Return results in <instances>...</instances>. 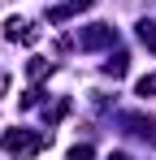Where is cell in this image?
<instances>
[{
	"label": "cell",
	"mask_w": 156,
	"mask_h": 160,
	"mask_svg": "<svg viewBox=\"0 0 156 160\" xmlns=\"http://www.w3.org/2000/svg\"><path fill=\"white\" fill-rule=\"evenodd\" d=\"M4 39H13V43H35L39 30H35L30 18H9V22H4Z\"/></svg>",
	"instance_id": "cell-3"
},
{
	"label": "cell",
	"mask_w": 156,
	"mask_h": 160,
	"mask_svg": "<svg viewBox=\"0 0 156 160\" xmlns=\"http://www.w3.org/2000/svg\"><path fill=\"white\" fill-rule=\"evenodd\" d=\"M65 112H70V100H56V104L48 108V121H61V117H65Z\"/></svg>",
	"instance_id": "cell-10"
},
{
	"label": "cell",
	"mask_w": 156,
	"mask_h": 160,
	"mask_svg": "<svg viewBox=\"0 0 156 160\" xmlns=\"http://www.w3.org/2000/svg\"><path fill=\"white\" fill-rule=\"evenodd\" d=\"M134 91H139L143 100H148V95H156V74H148V78H139V87H134Z\"/></svg>",
	"instance_id": "cell-9"
},
{
	"label": "cell",
	"mask_w": 156,
	"mask_h": 160,
	"mask_svg": "<svg viewBox=\"0 0 156 160\" xmlns=\"http://www.w3.org/2000/svg\"><path fill=\"white\" fill-rule=\"evenodd\" d=\"M108 160H130V156H126V152H113V156H108Z\"/></svg>",
	"instance_id": "cell-13"
},
{
	"label": "cell",
	"mask_w": 156,
	"mask_h": 160,
	"mask_svg": "<svg viewBox=\"0 0 156 160\" xmlns=\"http://www.w3.org/2000/svg\"><path fill=\"white\" fill-rule=\"evenodd\" d=\"M126 126H130L134 134H139V138H148V143H156V117H130Z\"/></svg>",
	"instance_id": "cell-5"
},
{
	"label": "cell",
	"mask_w": 156,
	"mask_h": 160,
	"mask_svg": "<svg viewBox=\"0 0 156 160\" xmlns=\"http://www.w3.org/2000/svg\"><path fill=\"white\" fill-rule=\"evenodd\" d=\"M39 147H48V130H22V126H13V130L0 134V152H13V156H35Z\"/></svg>",
	"instance_id": "cell-1"
},
{
	"label": "cell",
	"mask_w": 156,
	"mask_h": 160,
	"mask_svg": "<svg viewBox=\"0 0 156 160\" xmlns=\"http://www.w3.org/2000/svg\"><path fill=\"white\" fill-rule=\"evenodd\" d=\"M65 160H91V147H87V143H78V147H74Z\"/></svg>",
	"instance_id": "cell-11"
},
{
	"label": "cell",
	"mask_w": 156,
	"mask_h": 160,
	"mask_svg": "<svg viewBox=\"0 0 156 160\" xmlns=\"http://www.w3.org/2000/svg\"><path fill=\"white\" fill-rule=\"evenodd\" d=\"M26 74H30V78H48L52 65H48V61H30V65H26Z\"/></svg>",
	"instance_id": "cell-8"
},
{
	"label": "cell",
	"mask_w": 156,
	"mask_h": 160,
	"mask_svg": "<svg viewBox=\"0 0 156 160\" xmlns=\"http://www.w3.org/2000/svg\"><path fill=\"white\" fill-rule=\"evenodd\" d=\"M0 95H9V74H0Z\"/></svg>",
	"instance_id": "cell-12"
},
{
	"label": "cell",
	"mask_w": 156,
	"mask_h": 160,
	"mask_svg": "<svg viewBox=\"0 0 156 160\" xmlns=\"http://www.w3.org/2000/svg\"><path fill=\"white\" fill-rule=\"evenodd\" d=\"M108 43H117V26H108V22H96L78 35V48H108Z\"/></svg>",
	"instance_id": "cell-2"
},
{
	"label": "cell",
	"mask_w": 156,
	"mask_h": 160,
	"mask_svg": "<svg viewBox=\"0 0 156 160\" xmlns=\"http://www.w3.org/2000/svg\"><path fill=\"white\" fill-rule=\"evenodd\" d=\"M126 69H130V56L126 52H117V56L104 61V74H108V78H126Z\"/></svg>",
	"instance_id": "cell-6"
},
{
	"label": "cell",
	"mask_w": 156,
	"mask_h": 160,
	"mask_svg": "<svg viewBox=\"0 0 156 160\" xmlns=\"http://www.w3.org/2000/svg\"><path fill=\"white\" fill-rule=\"evenodd\" d=\"M96 0H65V4H56V9H48V22H70V18H78L82 9H91Z\"/></svg>",
	"instance_id": "cell-4"
},
{
	"label": "cell",
	"mask_w": 156,
	"mask_h": 160,
	"mask_svg": "<svg viewBox=\"0 0 156 160\" xmlns=\"http://www.w3.org/2000/svg\"><path fill=\"white\" fill-rule=\"evenodd\" d=\"M139 43L156 52V22H139Z\"/></svg>",
	"instance_id": "cell-7"
}]
</instances>
